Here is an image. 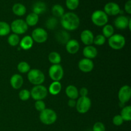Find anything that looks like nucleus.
Returning <instances> with one entry per match:
<instances>
[{
  "instance_id": "obj_1",
  "label": "nucleus",
  "mask_w": 131,
  "mask_h": 131,
  "mask_svg": "<svg viewBox=\"0 0 131 131\" xmlns=\"http://www.w3.org/2000/svg\"><path fill=\"white\" fill-rule=\"evenodd\" d=\"M60 23L65 30L74 31L80 25V19L75 13L67 12L61 17Z\"/></svg>"
},
{
  "instance_id": "obj_2",
  "label": "nucleus",
  "mask_w": 131,
  "mask_h": 131,
  "mask_svg": "<svg viewBox=\"0 0 131 131\" xmlns=\"http://www.w3.org/2000/svg\"><path fill=\"white\" fill-rule=\"evenodd\" d=\"M39 118L42 124L47 125H52L56 122L57 120V115L54 110L46 108L40 112Z\"/></svg>"
},
{
  "instance_id": "obj_3",
  "label": "nucleus",
  "mask_w": 131,
  "mask_h": 131,
  "mask_svg": "<svg viewBox=\"0 0 131 131\" xmlns=\"http://www.w3.org/2000/svg\"><path fill=\"white\" fill-rule=\"evenodd\" d=\"M28 79L31 84L35 86L40 85L44 82V74L40 70L37 69H30L28 72Z\"/></svg>"
},
{
  "instance_id": "obj_4",
  "label": "nucleus",
  "mask_w": 131,
  "mask_h": 131,
  "mask_svg": "<svg viewBox=\"0 0 131 131\" xmlns=\"http://www.w3.org/2000/svg\"><path fill=\"white\" fill-rule=\"evenodd\" d=\"M91 19L95 25L99 27H102L107 24L108 22V15L103 10H97L92 13Z\"/></svg>"
},
{
  "instance_id": "obj_5",
  "label": "nucleus",
  "mask_w": 131,
  "mask_h": 131,
  "mask_svg": "<svg viewBox=\"0 0 131 131\" xmlns=\"http://www.w3.org/2000/svg\"><path fill=\"white\" fill-rule=\"evenodd\" d=\"M125 38L120 34H114L108 39V44L115 50L122 49L125 45Z\"/></svg>"
},
{
  "instance_id": "obj_6",
  "label": "nucleus",
  "mask_w": 131,
  "mask_h": 131,
  "mask_svg": "<svg viewBox=\"0 0 131 131\" xmlns=\"http://www.w3.org/2000/svg\"><path fill=\"white\" fill-rule=\"evenodd\" d=\"M10 29L16 35H22L25 33L28 29V26L23 19H15L10 24Z\"/></svg>"
},
{
  "instance_id": "obj_7",
  "label": "nucleus",
  "mask_w": 131,
  "mask_h": 131,
  "mask_svg": "<svg viewBox=\"0 0 131 131\" xmlns=\"http://www.w3.org/2000/svg\"><path fill=\"white\" fill-rule=\"evenodd\" d=\"M47 93H48V90L47 88L42 84L35 86L30 91L31 97L35 101H40V100L42 101L46 98Z\"/></svg>"
},
{
  "instance_id": "obj_8",
  "label": "nucleus",
  "mask_w": 131,
  "mask_h": 131,
  "mask_svg": "<svg viewBox=\"0 0 131 131\" xmlns=\"http://www.w3.org/2000/svg\"><path fill=\"white\" fill-rule=\"evenodd\" d=\"M92 102L89 97H81L76 101L75 107L78 113L81 114L86 113L90 109Z\"/></svg>"
},
{
  "instance_id": "obj_9",
  "label": "nucleus",
  "mask_w": 131,
  "mask_h": 131,
  "mask_svg": "<svg viewBox=\"0 0 131 131\" xmlns=\"http://www.w3.org/2000/svg\"><path fill=\"white\" fill-rule=\"evenodd\" d=\"M64 75L63 69L60 64L52 65L49 69V75L53 81H60Z\"/></svg>"
},
{
  "instance_id": "obj_10",
  "label": "nucleus",
  "mask_w": 131,
  "mask_h": 131,
  "mask_svg": "<svg viewBox=\"0 0 131 131\" xmlns=\"http://www.w3.org/2000/svg\"><path fill=\"white\" fill-rule=\"evenodd\" d=\"M31 38L37 43H42L46 42L48 38L47 31L42 28H35L31 33Z\"/></svg>"
},
{
  "instance_id": "obj_11",
  "label": "nucleus",
  "mask_w": 131,
  "mask_h": 131,
  "mask_svg": "<svg viewBox=\"0 0 131 131\" xmlns=\"http://www.w3.org/2000/svg\"><path fill=\"white\" fill-rule=\"evenodd\" d=\"M120 102L126 104L129 102L131 97V88L129 85H124L119 90L118 94Z\"/></svg>"
},
{
  "instance_id": "obj_12",
  "label": "nucleus",
  "mask_w": 131,
  "mask_h": 131,
  "mask_svg": "<svg viewBox=\"0 0 131 131\" xmlns=\"http://www.w3.org/2000/svg\"><path fill=\"white\" fill-rule=\"evenodd\" d=\"M120 11L121 9L120 6L115 2L107 3L104 7V12L107 15H111V16L117 15L118 14H120Z\"/></svg>"
},
{
  "instance_id": "obj_13",
  "label": "nucleus",
  "mask_w": 131,
  "mask_h": 131,
  "mask_svg": "<svg viewBox=\"0 0 131 131\" xmlns=\"http://www.w3.org/2000/svg\"><path fill=\"white\" fill-rule=\"evenodd\" d=\"M78 67L79 70L84 73H88L92 71L94 67V63L92 60L88 58H83L78 63Z\"/></svg>"
},
{
  "instance_id": "obj_14",
  "label": "nucleus",
  "mask_w": 131,
  "mask_h": 131,
  "mask_svg": "<svg viewBox=\"0 0 131 131\" xmlns=\"http://www.w3.org/2000/svg\"><path fill=\"white\" fill-rule=\"evenodd\" d=\"M130 19V18L125 16V15H120L116 18L114 21V24L118 29H125L128 28L129 23Z\"/></svg>"
},
{
  "instance_id": "obj_15",
  "label": "nucleus",
  "mask_w": 131,
  "mask_h": 131,
  "mask_svg": "<svg viewBox=\"0 0 131 131\" xmlns=\"http://www.w3.org/2000/svg\"><path fill=\"white\" fill-rule=\"evenodd\" d=\"M94 35L89 29H85L81 32L80 35L81 40L86 46H91L93 43Z\"/></svg>"
},
{
  "instance_id": "obj_16",
  "label": "nucleus",
  "mask_w": 131,
  "mask_h": 131,
  "mask_svg": "<svg viewBox=\"0 0 131 131\" xmlns=\"http://www.w3.org/2000/svg\"><path fill=\"white\" fill-rule=\"evenodd\" d=\"M65 45L67 51L71 54L77 53L80 48L79 42L75 39H70Z\"/></svg>"
},
{
  "instance_id": "obj_17",
  "label": "nucleus",
  "mask_w": 131,
  "mask_h": 131,
  "mask_svg": "<svg viewBox=\"0 0 131 131\" xmlns=\"http://www.w3.org/2000/svg\"><path fill=\"white\" fill-rule=\"evenodd\" d=\"M97 54H98V51H97V48L92 45L86 46L83 49V54L85 58L92 60L97 57Z\"/></svg>"
},
{
  "instance_id": "obj_18",
  "label": "nucleus",
  "mask_w": 131,
  "mask_h": 131,
  "mask_svg": "<svg viewBox=\"0 0 131 131\" xmlns=\"http://www.w3.org/2000/svg\"><path fill=\"white\" fill-rule=\"evenodd\" d=\"M55 38L56 41L60 44H66L70 40V34L65 30H61L57 32L55 35Z\"/></svg>"
},
{
  "instance_id": "obj_19",
  "label": "nucleus",
  "mask_w": 131,
  "mask_h": 131,
  "mask_svg": "<svg viewBox=\"0 0 131 131\" xmlns=\"http://www.w3.org/2000/svg\"><path fill=\"white\" fill-rule=\"evenodd\" d=\"M24 83L23 78L20 74H14L10 78V84L12 87L15 90H18L22 87Z\"/></svg>"
},
{
  "instance_id": "obj_20",
  "label": "nucleus",
  "mask_w": 131,
  "mask_h": 131,
  "mask_svg": "<svg viewBox=\"0 0 131 131\" xmlns=\"http://www.w3.org/2000/svg\"><path fill=\"white\" fill-rule=\"evenodd\" d=\"M33 40L32 39L31 36H25L23 37L19 42L20 47L23 50H29L33 47Z\"/></svg>"
},
{
  "instance_id": "obj_21",
  "label": "nucleus",
  "mask_w": 131,
  "mask_h": 131,
  "mask_svg": "<svg viewBox=\"0 0 131 131\" xmlns=\"http://www.w3.org/2000/svg\"><path fill=\"white\" fill-rule=\"evenodd\" d=\"M65 93L69 99H77L79 97V90L74 85H69L66 88Z\"/></svg>"
},
{
  "instance_id": "obj_22",
  "label": "nucleus",
  "mask_w": 131,
  "mask_h": 131,
  "mask_svg": "<svg viewBox=\"0 0 131 131\" xmlns=\"http://www.w3.org/2000/svg\"><path fill=\"white\" fill-rule=\"evenodd\" d=\"M46 10H47V6L46 3L42 1H37L33 5L32 7L33 12L38 15L46 12Z\"/></svg>"
},
{
  "instance_id": "obj_23",
  "label": "nucleus",
  "mask_w": 131,
  "mask_h": 131,
  "mask_svg": "<svg viewBox=\"0 0 131 131\" xmlns=\"http://www.w3.org/2000/svg\"><path fill=\"white\" fill-rule=\"evenodd\" d=\"M12 12L17 16H23L26 13V8L21 3H15L12 6Z\"/></svg>"
},
{
  "instance_id": "obj_24",
  "label": "nucleus",
  "mask_w": 131,
  "mask_h": 131,
  "mask_svg": "<svg viewBox=\"0 0 131 131\" xmlns=\"http://www.w3.org/2000/svg\"><path fill=\"white\" fill-rule=\"evenodd\" d=\"M39 20V17L35 13L31 12L28 14L26 17L25 22L28 26H35L37 25Z\"/></svg>"
},
{
  "instance_id": "obj_25",
  "label": "nucleus",
  "mask_w": 131,
  "mask_h": 131,
  "mask_svg": "<svg viewBox=\"0 0 131 131\" xmlns=\"http://www.w3.org/2000/svg\"><path fill=\"white\" fill-rule=\"evenodd\" d=\"M61 90V84L60 81H53L49 87V92L52 95L59 94Z\"/></svg>"
},
{
  "instance_id": "obj_26",
  "label": "nucleus",
  "mask_w": 131,
  "mask_h": 131,
  "mask_svg": "<svg viewBox=\"0 0 131 131\" xmlns=\"http://www.w3.org/2000/svg\"><path fill=\"white\" fill-rule=\"evenodd\" d=\"M52 14L54 17L61 18L65 14V10L61 5L56 4L52 7Z\"/></svg>"
},
{
  "instance_id": "obj_27",
  "label": "nucleus",
  "mask_w": 131,
  "mask_h": 131,
  "mask_svg": "<svg viewBox=\"0 0 131 131\" xmlns=\"http://www.w3.org/2000/svg\"><path fill=\"white\" fill-rule=\"evenodd\" d=\"M48 59L49 62L51 63L52 65L60 64L61 61V58L60 54L58 52H55V51L50 52L48 56Z\"/></svg>"
},
{
  "instance_id": "obj_28",
  "label": "nucleus",
  "mask_w": 131,
  "mask_h": 131,
  "mask_svg": "<svg viewBox=\"0 0 131 131\" xmlns=\"http://www.w3.org/2000/svg\"><path fill=\"white\" fill-rule=\"evenodd\" d=\"M120 116L124 121L129 122L131 120V107L130 106H124L121 111Z\"/></svg>"
},
{
  "instance_id": "obj_29",
  "label": "nucleus",
  "mask_w": 131,
  "mask_h": 131,
  "mask_svg": "<svg viewBox=\"0 0 131 131\" xmlns=\"http://www.w3.org/2000/svg\"><path fill=\"white\" fill-rule=\"evenodd\" d=\"M10 26L7 23L0 21V37H5L10 33Z\"/></svg>"
},
{
  "instance_id": "obj_30",
  "label": "nucleus",
  "mask_w": 131,
  "mask_h": 131,
  "mask_svg": "<svg viewBox=\"0 0 131 131\" xmlns=\"http://www.w3.org/2000/svg\"><path fill=\"white\" fill-rule=\"evenodd\" d=\"M115 29L113 26L111 24H106L103 26L102 29V35L106 38H110L112 35H114Z\"/></svg>"
},
{
  "instance_id": "obj_31",
  "label": "nucleus",
  "mask_w": 131,
  "mask_h": 131,
  "mask_svg": "<svg viewBox=\"0 0 131 131\" xmlns=\"http://www.w3.org/2000/svg\"><path fill=\"white\" fill-rule=\"evenodd\" d=\"M58 24V21L57 18L54 17H51L46 20V26L49 30H53L57 27Z\"/></svg>"
},
{
  "instance_id": "obj_32",
  "label": "nucleus",
  "mask_w": 131,
  "mask_h": 131,
  "mask_svg": "<svg viewBox=\"0 0 131 131\" xmlns=\"http://www.w3.org/2000/svg\"><path fill=\"white\" fill-rule=\"evenodd\" d=\"M20 38H19V35L16 34H11L8 38V43L10 44V46H12V47H15V46H18L20 42Z\"/></svg>"
},
{
  "instance_id": "obj_33",
  "label": "nucleus",
  "mask_w": 131,
  "mask_h": 131,
  "mask_svg": "<svg viewBox=\"0 0 131 131\" xmlns=\"http://www.w3.org/2000/svg\"><path fill=\"white\" fill-rule=\"evenodd\" d=\"M30 65L26 61H21L17 65V70L23 74L28 73L30 70Z\"/></svg>"
},
{
  "instance_id": "obj_34",
  "label": "nucleus",
  "mask_w": 131,
  "mask_h": 131,
  "mask_svg": "<svg viewBox=\"0 0 131 131\" xmlns=\"http://www.w3.org/2000/svg\"><path fill=\"white\" fill-rule=\"evenodd\" d=\"M66 6L70 10L78 8L79 5V0H66Z\"/></svg>"
},
{
  "instance_id": "obj_35",
  "label": "nucleus",
  "mask_w": 131,
  "mask_h": 131,
  "mask_svg": "<svg viewBox=\"0 0 131 131\" xmlns=\"http://www.w3.org/2000/svg\"><path fill=\"white\" fill-rule=\"evenodd\" d=\"M106 40V38L103 35H97L95 37H94L93 40V43L96 46H101L105 43Z\"/></svg>"
},
{
  "instance_id": "obj_36",
  "label": "nucleus",
  "mask_w": 131,
  "mask_h": 131,
  "mask_svg": "<svg viewBox=\"0 0 131 131\" xmlns=\"http://www.w3.org/2000/svg\"><path fill=\"white\" fill-rule=\"evenodd\" d=\"M19 97L20 99L23 101H28L31 97L30 92L27 89H23L20 90L19 93Z\"/></svg>"
},
{
  "instance_id": "obj_37",
  "label": "nucleus",
  "mask_w": 131,
  "mask_h": 131,
  "mask_svg": "<svg viewBox=\"0 0 131 131\" xmlns=\"http://www.w3.org/2000/svg\"><path fill=\"white\" fill-rule=\"evenodd\" d=\"M35 107L37 111L41 112L46 109V104L42 100L36 101V102H35Z\"/></svg>"
},
{
  "instance_id": "obj_38",
  "label": "nucleus",
  "mask_w": 131,
  "mask_h": 131,
  "mask_svg": "<svg viewBox=\"0 0 131 131\" xmlns=\"http://www.w3.org/2000/svg\"><path fill=\"white\" fill-rule=\"evenodd\" d=\"M93 131H106V127H105L104 124L100 122H97L95 124L93 125Z\"/></svg>"
},
{
  "instance_id": "obj_39",
  "label": "nucleus",
  "mask_w": 131,
  "mask_h": 131,
  "mask_svg": "<svg viewBox=\"0 0 131 131\" xmlns=\"http://www.w3.org/2000/svg\"><path fill=\"white\" fill-rule=\"evenodd\" d=\"M124 122V120L122 118V116H120V115H115L113 118V123L116 126H120V125H122Z\"/></svg>"
},
{
  "instance_id": "obj_40",
  "label": "nucleus",
  "mask_w": 131,
  "mask_h": 131,
  "mask_svg": "<svg viewBox=\"0 0 131 131\" xmlns=\"http://www.w3.org/2000/svg\"><path fill=\"white\" fill-rule=\"evenodd\" d=\"M124 9L128 14L129 15L131 14V0H128L125 3V5H124Z\"/></svg>"
},
{
  "instance_id": "obj_41",
  "label": "nucleus",
  "mask_w": 131,
  "mask_h": 131,
  "mask_svg": "<svg viewBox=\"0 0 131 131\" xmlns=\"http://www.w3.org/2000/svg\"><path fill=\"white\" fill-rule=\"evenodd\" d=\"M79 94H80L81 97H87L88 95V90L85 87H83L79 91Z\"/></svg>"
},
{
  "instance_id": "obj_42",
  "label": "nucleus",
  "mask_w": 131,
  "mask_h": 131,
  "mask_svg": "<svg viewBox=\"0 0 131 131\" xmlns=\"http://www.w3.org/2000/svg\"><path fill=\"white\" fill-rule=\"evenodd\" d=\"M76 105V101L74 99H69L68 101V106L70 107H75Z\"/></svg>"
},
{
  "instance_id": "obj_43",
  "label": "nucleus",
  "mask_w": 131,
  "mask_h": 131,
  "mask_svg": "<svg viewBox=\"0 0 131 131\" xmlns=\"http://www.w3.org/2000/svg\"><path fill=\"white\" fill-rule=\"evenodd\" d=\"M127 1H128V0H127Z\"/></svg>"
}]
</instances>
